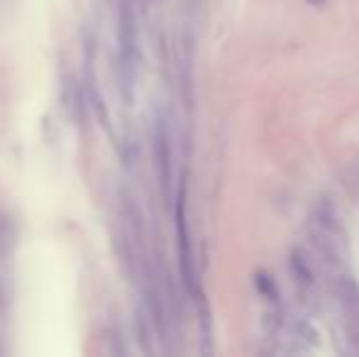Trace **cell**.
<instances>
[{
  "label": "cell",
  "instance_id": "cell-3",
  "mask_svg": "<svg viewBox=\"0 0 359 357\" xmlns=\"http://www.w3.org/2000/svg\"><path fill=\"white\" fill-rule=\"evenodd\" d=\"M156 162H159L161 184L169 186L171 179V152H169V135H166L164 125L156 128Z\"/></svg>",
  "mask_w": 359,
  "mask_h": 357
},
{
  "label": "cell",
  "instance_id": "cell-2",
  "mask_svg": "<svg viewBox=\"0 0 359 357\" xmlns=\"http://www.w3.org/2000/svg\"><path fill=\"white\" fill-rule=\"evenodd\" d=\"M340 299H342V304H345L350 333L359 343V286L352 284L350 279H342L340 281Z\"/></svg>",
  "mask_w": 359,
  "mask_h": 357
},
{
  "label": "cell",
  "instance_id": "cell-1",
  "mask_svg": "<svg viewBox=\"0 0 359 357\" xmlns=\"http://www.w3.org/2000/svg\"><path fill=\"white\" fill-rule=\"evenodd\" d=\"M176 218H179V255H181V271H184V279L189 284V289L194 286V260H191V243H189V230H186V215H184V194L179 198V210H176Z\"/></svg>",
  "mask_w": 359,
  "mask_h": 357
}]
</instances>
